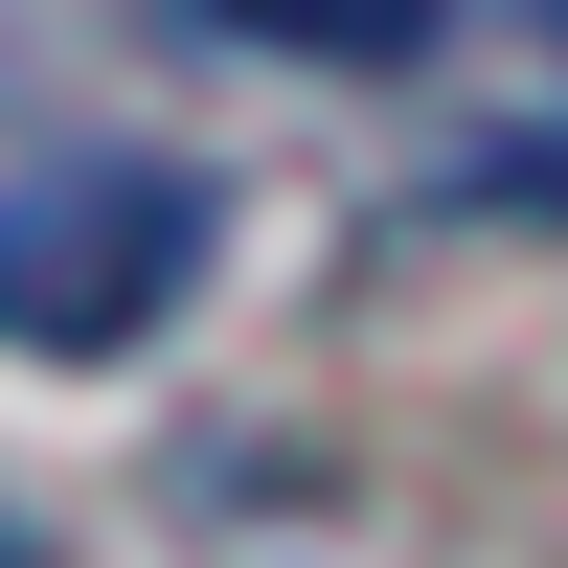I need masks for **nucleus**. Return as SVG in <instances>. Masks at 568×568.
Masks as SVG:
<instances>
[{
    "mask_svg": "<svg viewBox=\"0 0 568 568\" xmlns=\"http://www.w3.org/2000/svg\"><path fill=\"white\" fill-rule=\"evenodd\" d=\"M227 205L182 160H45L0 182V364H136L182 296H205Z\"/></svg>",
    "mask_w": 568,
    "mask_h": 568,
    "instance_id": "f257e3e1",
    "label": "nucleus"
},
{
    "mask_svg": "<svg viewBox=\"0 0 568 568\" xmlns=\"http://www.w3.org/2000/svg\"><path fill=\"white\" fill-rule=\"evenodd\" d=\"M205 23H227V45H296V69H409L455 0H205Z\"/></svg>",
    "mask_w": 568,
    "mask_h": 568,
    "instance_id": "f03ea898",
    "label": "nucleus"
},
{
    "mask_svg": "<svg viewBox=\"0 0 568 568\" xmlns=\"http://www.w3.org/2000/svg\"><path fill=\"white\" fill-rule=\"evenodd\" d=\"M546 45H568V0H546Z\"/></svg>",
    "mask_w": 568,
    "mask_h": 568,
    "instance_id": "7ed1b4c3",
    "label": "nucleus"
},
{
    "mask_svg": "<svg viewBox=\"0 0 568 568\" xmlns=\"http://www.w3.org/2000/svg\"><path fill=\"white\" fill-rule=\"evenodd\" d=\"M0 546H23V524H0Z\"/></svg>",
    "mask_w": 568,
    "mask_h": 568,
    "instance_id": "20e7f679",
    "label": "nucleus"
}]
</instances>
